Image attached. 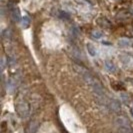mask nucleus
Returning a JSON list of instances; mask_svg holds the SVG:
<instances>
[{
    "label": "nucleus",
    "instance_id": "1",
    "mask_svg": "<svg viewBox=\"0 0 133 133\" xmlns=\"http://www.w3.org/2000/svg\"><path fill=\"white\" fill-rule=\"evenodd\" d=\"M15 107H16V110H17L20 117L25 118V117L28 116V114H29V106H28V103L24 99L19 98L17 100L16 104H15Z\"/></svg>",
    "mask_w": 133,
    "mask_h": 133
},
{
    "label": "nucleus",
    "instance_id": "2",
    "mask_svg": "<svg viewBox=\"0 0 133 133\" xmlns=\"http://www.w3.org/2000/svg\"><path fill=\"white\" fill-rule=\"evenodd\" d=\"M11 16H12L14 21H16V22H19L20 21V19H21V17H20V11L17 6H13L11 8Z\"/></svg>",
    "mask_w": 133,
    "mask_h": 133
},
{
    "label": "nucleus",
    "instance_id": "3",
    "mask_svg": "<svg viewBox=\"0 0 133 133\" xmlns=\"http://www.w3.org/2000/svg\"><path fill=\"white\" fill-rule=\"evenodd\" d=\"M86 49L90 56L95 57V56L97 55V49H96V47L94 46L91 42H88V43L86 44Z\"/></svg>",
    "mask_w": 133,
    "mask_h": 133
},
{
    "label": "nucleus",
    "instance_id": "4",
    "mask_svg": "<svg viewBox=\"0 0 133 133\" xmlns=\"http://www.w3.org/2000/svg\"><path fill=\"white\" fill-rule=\"evenodd\" d=\"M105 68L109 72H115V70H116V67H115L112 61H106L105 62Z\"/></svg>",
    "mask_w": 133,
    "mask_h": 133
},
{
    "label": "nucleus",
    "instance_id": "5",
    "mask_svg": "<svg viewBox=\"0 0 133 133\" xmlns=\"http://www.w3.org/2000/svg\"><path fill=\"white\" fill-rule=\"evenodd\" d=\"M118 45H119L120 47H128L131 45V41L130 40L126 39V38H122V39H120L119 41H118Z\"/></svg>",
    "mask_w": 133,
    "mask_h": 133
},
{
    "label": "nucleus",
    "instance_id": "6",
    "mask_svg": "<svg viewBox=\"0 0 133 133\" xmlns=\"http://www.w3.org/2000/svg\"><path fill=\"white\" fill-rule=\"evenodd\" d=\"M30 23H31L30 18H29L27 15H25V16L22 18V27H23V28H27V27H29Z\"/></svg>",
    "mask_w": 133,
    "mask_h": 133
},
{
    "label": "nucleus",
    "instance_id": "7",
    "mask_svg": "<svg viewBox=\"0 0 133 133\" xmlns=\"http://www.w3.org/2000/svg\"><path fill=\"white\" fill-rule=\"evenodd\" d=\"M92 36H93L94 38H96V39H100L102 36H103V33L101 32V31H93L92 32Z\"/></svg>",
    "mask_w": 133,
    "mask_h": 133
},
{
    "label": "nucleus",
    "instance_id": "8",
    "mask_svg": "<svg viewBox=\"0 0 133 133\" xmlns=\"http://www.w3.org/2000/svg\"><path fill=\"white\" fill-rule=\"evenodd\" d=\"M130 11H131V13L133 14V8H132V9H131V10H130Z\"/></svg>",
    "mask_w": 133,
    "mask_h": 133
},
{
    "label": "nucleus",
    "instance_id": "9",
    "mask_svg": "<svg viewBox=\"0 0 133 133\" xmlns=\"http://www.w3.org/2000/svg\"><path fill=\"white\" fill-rule=\"evenodd\" d=\"M132 110H133V109H132Z\"/></svg>",
    "mask_w": 133,
    "mask_h": 133
}]
</instances>
